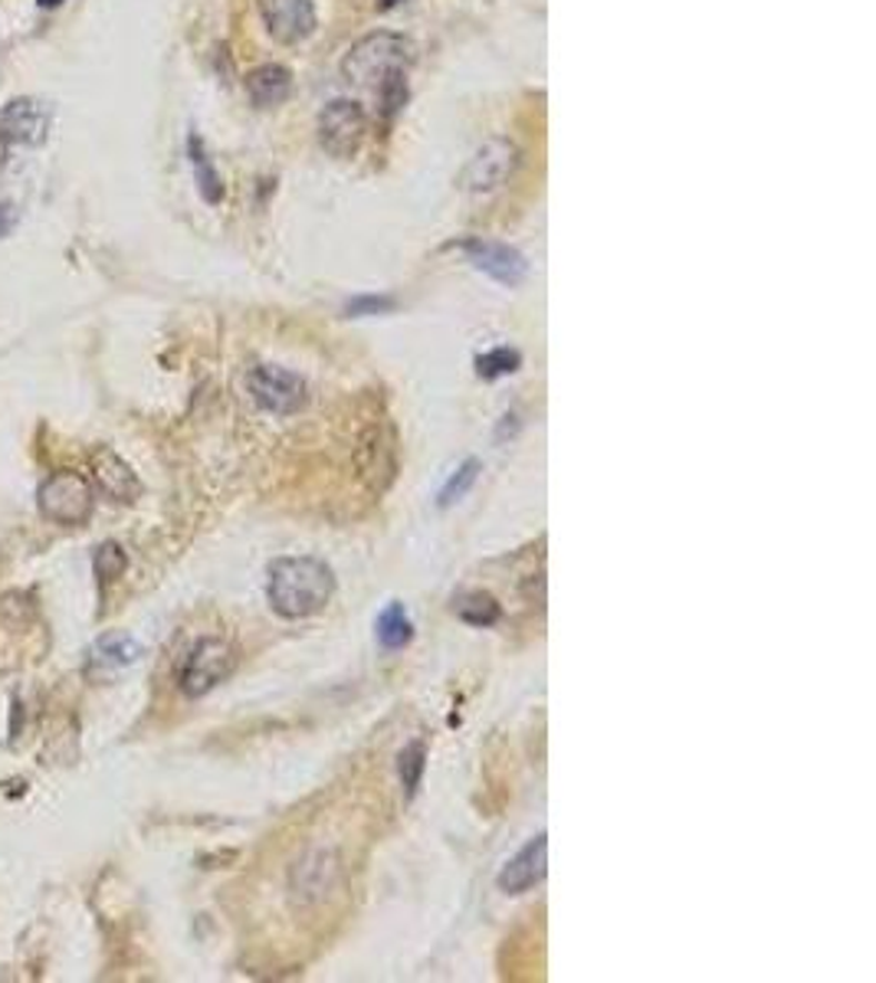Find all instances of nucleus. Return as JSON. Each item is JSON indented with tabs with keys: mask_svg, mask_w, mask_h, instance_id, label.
Segmentation results:
<instances>
[{
	"mask_svg": "<svg viewBox=\"0 0 876 983\" xmlns=\"http://www.w3.org/2000/svg\"><path fill=\"white\" fill-rule=\"evenodd\" d=\"M335 594V577L329 564L315 558H280L270 564L266 600L286 620H305L319 614Z\"/></svg>",
	"mask_w": 876,
	"mask_h": 983,
	"instance_id": "obj_1",
	"label": "nucleus"
},
{
	"mask_svg": "<svg viewBox=\"0 0 876 983\" xmlns=\"http://www.w3.org/2000/svg\"><path fill=\"white\" fill-rule=\"evenodd\" d=\"M414 63V47L411 40H404L401 33H367L359 43H352V50L342 60V75L359 85V89H371L377 92L381 85H387L397 75H407Z\"/></svg>",
	"mask_w": 876,
	"mask_h": 983,
	"instance_id": "obj_2",
	"label": "nucleus"
},
{
	"mask_svg": "<svg viewBox=\"0 0 876 983\" xmlns=\"http://www.w3.org/2000/svg\"><path fill=\"white\" fill-rule=\"evenodd\" d=\"M37 505H40V515L47 521L75 528V525L89 521V515L95 508V495H92V486L79 473H57L40 486Z\"/></svg>",
	"mask_w": 876,
	"mask_h": 983,
	"instance_id": "obj_3",
	"label": "nucleus"
},
{
	"mask_svg": "<svg viewBox=\"0 0 876 983\" xmlns=\"http://www.w3.org/2000/svg\"><path fill=\"white\" fill-rule=\"evenodd\" d=\"M236 669V649L223 639H201L181 666V692L191 699L208 696Z\"/></svg>",
	"mask_w": 876,
	"mask_h": 983,
	"instance_id": "obj_4",
	"label": "nucleus"
},
{
	"mask_svg": "<svg viewBox=\"0 0 876 983\" xmlns=\"http://www.w3.org/2000/svg\"><path fill=\"white\" fill-rule=\"evenodd\" d=\"M367 135L365 109L352 99H335L319 115V141L332 158H352L359 154Z\"/></svg>",
	"mask_w": 876,
	"mask_h": 983,
	"instance_id": "obj_5",
	"label": "nucleus"
},
{
	"mask_svg": "<svg viewBox=\"0 0 876 983\" xmlns=\"http://www.w3.org/2000/svg\"><path fill=\"white\" fill-rule=\"evenodd\" d=\"M246 387L266 414L286 417L305 404V381L273 364H256L246 377Z\"/></svg>",
	"mask_w": 876,
	"mask_h": 983,
	"instance_id": "obj_6",
	"label": "nucleus"
},
{
	"mask_svg": "<svg viewBox=\"0 0 876 983\" xmlns=\"http://www.w3.org/2000/svg\"><path fill=\"white\" fill-rule=\"evenodd\" d=\"M515 168H518V148L510 139H493L470 158L463 171V184L473 194H490L510 181Z\"/></svg>",
	"mask_w": 876,
	"mask_h": 983,
	"instance_id": "obj_7",
	"label": "nucleus"
},
{
	"mask_svg": "<svg viewBox=\"0 0 876 983\" xmlns=\"http://www.w3.org/2000/svg\"><path fill=\"white\" fill-rule=\"evenodd\" d=\"M260 17L270 37L283 47L302 43L315 30V3L312 0H260Z\"/></svg>",
	"mask_w": 876,
	"mask_h": 983,
	"instance_id": "obj_8",
	"label": "nucleus"
},
{
	"mask_svg": "<svg viewBox=\"0 0 876 983\" xmlns=\"http://www.w3.org/2000/svg\"><path fill=\"white\" fill-rule=\"evenodd\" d=\"M53 112L40 99H10L0 112V132L17 144L37 148L50 135Z\"/></svg>",
	"mask_w": 876,
	"mask_h": 983,
	"instance_id": "obj_9",
	"label": "nucleus"
},
{
	"mask_svg": "<svg viewBox=\"0 0 876 983\" xmlns=\"http://www.w3.org/2000/svg\"><path fill=\"white\" fill-rule=\"evenodd\" d=\"M545 872H548V843H545V837H535L503 865V872L496 875V885L506 895H522V892L535 889L545 879Z\"/></svg>",
	"mask_w": 876,
	"mask_h": 983,
	"instance_id": "obj_10",
	"label": "nucleus"
},
{
	"mask_svg": "<svg viewBox=\"0 0 876 983\" xmlns=\"http://www.w3.org/2000/svg\"><path fill=\"white\" fill-rule=\"evenodd\" d=\"M463 253H466V260H470L480 273H486L490 280L503 282V285H518V282L525 280V273H528L522 253H515V250L506 246V243L470 240V243L463 246Z\"/></svg>",
	"mask_w": 876,
	"mask_h": 983,
	"instance_id": "obj_11",
	"label": "nucleus"
},
{
	"mask_svg": "<svg viewBox=\"0 0 876 983\" xmlns=\"http://www.w3.org/2000/svg\"><path fill=\"white\" fill-rule=\"evenodd\" d=\"M92 476H95L99 489L105 492L112 501H122V505L135 501L139 492H142V483L132 473V466L119 453H112V449H99L92 456Z\"/></svg>",
	"mask_w": 876,
	"mask_h": 983,
	"instance_id": "obj_12",
	"label": "nucleus"
},
{
	"mask_svg": "<svg viewBox=\"0 0 876 983\" xmlns=\"http://www.w3.org/2000/svg\"><path fill=\"white\" fill-rule=\"evenodd\" d=\"M292 75L286 67H260L246 75V95L256 109H276L290 99Z\"/></svg>",
	"mask_w": 876,
	"mask_h": 983,
	"instance_id": "obj_13",
	"label": "nucleus"
},
{
	"mask_svg": "<svg viewBox=\"0 0 876 983\" xmlns=\"http://www.w3.org/2000/svg\"><path fill=\"white\" fill-rule=\"evenodd\" d=\"M139 656H142V646H139L132 636H125V632H109V636H102V639L92 646V652H89V666L122 669V666L135 662Z\"/></svg>",
	"mask_w": 876,
	"mask_h": 983,
	"instance_id": "obj_14",
	"label": "nucleus"
},
{
	"mask_svg": "<svg viewBox=\"0 0 876 983\" xmlns=\"http://www.w3.org/2000/svg\"><path fill=\"white\" fill-rule=\"evenodd\" d=\"M453 614L470 627H493L500 624V604L490 594H463L453 600Z\"/></svg>",
	"mask_w": 876,
	"mask_h": 983,
	"instance_id": "obj_15",
	"label": "nucleus"
},
{
	"mask_svg": "<svg viewBox=\"0 0 876 983\" xmlns=\"http://www.w3.org/2000/svg\"><path fill=\"white\" fill-rule=\"evenodd\" d=\"M414 636V624L407 617V610L401 604H391L381 617H377V639L384 649H404Z\"/></svg>",
	"mask_w": 876,
	"mask_h": 983,
	"instance_id": "obj_16",
	"label": "nucleus"
},
{
	"mask_svg": "<svg viewBox=\"0 0 876 983\" xmlns=\"http://www.w3.org/2000/svg\"><path fill=\"white\" fill-rule=\"evenodd\" d=\"M188 151H191V168H194V178H198V191H201V197H204L208 204H220V197H223V184H220L214 164L208 161L204 144H201L198 135L188 139Z\"/></svg>",
	"mask_w": 876,
	"mask_h": 983,
	"instance_id": "obj_17",
	"label": "nucleus"
},
{
	"mask_svg": "<svg viewBox=\"0 0 876 983\" xmlns=\"http://www.w3.org/2000/svg\"><path fill=\"white\" fill-rule=\"evenodd\" d=\"M397 771H401V783H404V793L414 797L417 787H421V777L427 771V748L421 741L407 744L401 751V761H397Z\"/></svg>",
	"mask_w": 876,
	"mask_h": 983,
	"instance_id": "obj_18",
	"label": "nucleus"
},
{
	"mask_svg": "<svg viewBox=\"0 0 876 983\" xmlns=\"http://www.w3.org/2000/svg\"><path fill=\"white\" fill-rule=\"evenodd\" d=\"M125 567H129V558H125L122 545H115V541L99 545V551H95V558H92V570H95V580H99V584H112V580H119V577L125 574Z\"/></svg>",
	"mask_w": 876,
	"mask_h": 983,
	"instance_id": "obj_19",
	"label": "nucleus"
},
{
	"mask_svg": "<svg viewBox=\"0 0 876 983\" xmlns=\"http://www.w3.org/2000/svg\"><path fill=\"white\" fill-rule=\"evenodd\" d=\"M518 364H522V354L512 352V348H493V352H486L483 357H476V371H480V377H486V381H496V377L515 374Z\"/></svg>",
	"mask_w": 876,
	"mask_h": 983,
	"instance_id": "obj_20",
	"label": "nucleus"
},
{
	"mask_svg": "<svg viewBox=\"0 0 876 983\" xmlns=\"http://www.w3.org/2000/svg\"><path fill=\"white\" fill-rule=\"evenodd\" d=\"M476 476H480V459H466L460 469H456V476L446 483V489L440 492V505L446 508V505H453L456 498H463L470 486L476 483Z\"/></svg>",
	"mask_w": 876,
	"mask_h": 983,
	"instance_id": "obj_21",
	"label": "nucleus"
},
{
	"mask_svg": "<svg viewBox=\"0 0 876 983\" xmlns=\"http://www.w3.org/2000/svg\"><path fill=\"white\" fill-rule=\"evenodd\" d=\"M387 308H394L391 298H355V302L349 305L352 315H377V312H387Z\"/></svg>",
	"mask_w": 876,
	"mask_h": 983,
	"instance_id": "obj_22",
	"label": "nucleus"
},
{
	"mask_svg": "<svg viewBox=\"0 0 876 983\" xmlns=\"http://www.w3.org/2000/svg\"><path fill=\"white\" fill-rule=\"evenodd\" d=\"M17 226V211H13V204H7V201H0V240L3 236H10V230Z\"/></svg>",
	"mask_w": 876,
	"mask_h": 983,
	"instance_id": "obj_23",
	"label": "nucleus"
},
{
	"mask_svg": "<svg viewBox=\"0 0 876 983\" xmlns=\"http://www.w3.org/2000/svg\"><path fill=\"white\" fill-rule=\"evenodd\" d=\"M37 3H40L43 10H57V7H63L67 0H37Z\"/></svg>",
	"mask_w": 876,
	"mask_h": 983,
	"instance_id": "obj_24",
	"label": "nucleus"
},
{
	"mask_svg": "<svg viewBox=\"0 0 876 983\" xmlns=\"http://www.w3.org/2000/svg\"><path fill=\"white\" fill-rule=\"evenodd\" d=\"M7 135H3V132H0V161H3V154H7Z\"/></svg>",
	"mask_w": 876,
	"mask_h": 983,
	"instance_id": "obj_25",
	"label": "nucleus"
}]
</instances>
